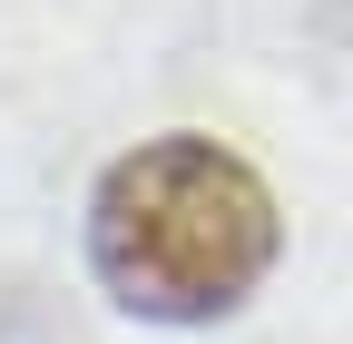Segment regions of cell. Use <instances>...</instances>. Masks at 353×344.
<instances>
[{"mask_svg": "<svg viewBox=\"0 0 353 344\" xmlns=\"http://www.w3.org/2000/svg\"><path fill=\"white\" fill-rule=\"evenodd\" d=\"M88 266L128 315L206 325L275 266V197L216 138H157L118 157L88 207Z\"/></svg>", "mask_w": 353, "mask_h": 344, "instance_id": "cell-1", "label": "cell"}]
</instances>
